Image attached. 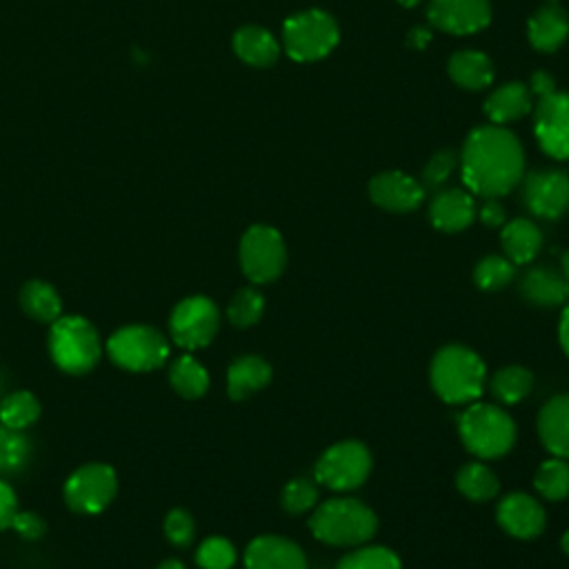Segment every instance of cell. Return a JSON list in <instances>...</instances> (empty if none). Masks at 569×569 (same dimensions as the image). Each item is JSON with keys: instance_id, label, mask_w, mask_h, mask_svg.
I'll list each match as a JSON object with an SVG mask.
<instances>
[{"instance_id": "obj_1", "label": "cell", "mask_w": 569, "mask_h": 569, "mask_svg": "<svg viewBox=\"0 0 569 569\" xmlns=\"http://www.w3.org/2000/svg\"><path fill=\"white\" fill-rule=\"evenodd\" d=\"M458 156L462 182L473 196L500 198L522 182L525 151L518 138L500 124L473 129Z\"/></svg>"}, {"instance_id": "obj_2", "label": "cell", "mask_w": 569, "mask_h": 569, "mask_svg": "<svg viewBox=\"0 0 569 569\" xmlns=\"http://www.w3.org/2000/svg\"><path fill=\"white\" fill-rule=\"evenodd\" d=\"M429 385L442 402L467 407L487 389V365L471 347L449 342L429 362Z\"/></svg>"}, {"instance_id": "obj_3", "label": "cell", "mask_w": 569, "mask_h": 569, "mask_svg": "<svg viewBox=\"0 0 569 569\" xmlns=\"http://www.w3.org/2000/svg\"><path fill=\"white\" fill-rule=\"evenodd\" d=\"M307 525L318 542L353 549L373 540L378 531V516L360 498L338 493L316 505Z\"/></svg>"}, {"instance_id": "obj_4", "label": "cell", "mask_w": 569, "mask_h": 569, "mask_svg": "<svg viewBox=\"0 0 569 569\" xmlns=\"http://www.w3.org/2000/svg\"><path fill=\"white\" fill-rule=\"evenodd\" d=\"M456 429L462 447L476 460H498L507 456L516 445V422L507 409L498 402L476 400L467 405L458 420Z\"/></svg>"}, {"instance_id": "obj_5", "label": "cell", "mask_w": 569, "mask_h": 569, "mask_svg": "<svg viewBox=\"0 0 569 569\" xmlns=\"http://www.w3.org/2000/svg\"><path fill=\"white\" fill-rule=\"evenodd\" d=\"M47 347L53 365L69 376L89 373L102 356L98 329L82 316H60L53 320Z\"/></svg>"}, {"instance_id": "obj_6", "label": "cell", "mask_w": 569, "mask_h": 569, "mask_svg": "<svg viewBox=\"0 0 569 569\" xmlns=\"http://www.w3.org/2000/svg\"><path fill=\"white\" fill-rule=\"evenodd\" d=\"M373 469L371 451L365 442L347 438L327 447L316 465H313V480L318 487H327L336 493H349L362 487Z\"/></svg>"}, {"instance_id": "obj_7", "label": "cell", "mask_w": 569, "mask_h": 569, "mask_svg": "<svg viewBox=\"0 0 569 569\" xmlns=\"http://www.w3.org/2000/svg\"><path fill=\"white\" fill-rule=\"evenodd\" d=\"M107 353L116 367L144 373L160 369L169 360V340L156 327L127 325L109 336Z\"/></svg>"}, {"instance_id": "obj_8", "label": "cell", "mask_w": 569, "mask_h": 569, "mask_svg": "<svg viewBox=\"0 0 569 569\" xmlns=\"http://www.w3.org/2000/svg\"><path fill=\"white\" fill-rule=\"evenodd\" d=\"M340 31L336 20L322 9L293 13L282 24V44L289 58L298 62H316L329 56L338 44Z\"/></svg>"}, {"instance_id": "obj_9", "label": "cell", "mask_w": 569, "mask_h": 569, "mask_svg": "<svg viewBox=\"0 0 569 569\" xmlns=\"http://www.w3.org/2000/svg\"><path fill=\"white\" fill-rule=\"evenodd\" d=\"M240 269L253 284L278 280L287 267V244L282 233L269 224H251L238 247Z\"/></svg>"}, {"instance_id": "obj_10", "label": "cell", "mask_w": 569, "mask_h": 569, "mask_svg": "<svg viewBox=\"0 0 569 569\" xmlns=\"http://www.w3.org/2000/svg\"><path fill=\"white\" fill-rule=\"evenodd\" d=\"M220 329V309L207 296H189L180 300L169 316L171 340L184 351L207 347Z\"/></svg>"}, {"instance_id": "obj_11", "label": "cell", "mask_w": 569, "mask_h": 569, "mask_svg": "<svg viewBox=\"0 0 569 569\" xmlns=\"http://www.w3.org/2000/svg\"><path fill=\"white\" fill-rule=\"evenodd\" d=\"M118 491L116 471L102 462L78 467L64 482V502L78 513L104 511Z\"/></svg>"}, {"instance_id": "obj_12", "label": "cell", "mask_w": 569, "mask_h": 569, "mask_svg": "<svg viewBox=\"0 0 569 569\" xmlns=\"http://www.w3.org/2000/svg\"><path fill=\"white\" fill-rule=\"evenodd\" d=\"M522 202L536 218L558 220L569 211V173L538 169L522 180Z\"/></svg>"}, {"instance_id": "obj_13", "label": "cell", "mask_w": 569, "mask_h": 569, "mask_svg": "<svg viewBox=\"0 0 569 569\" xmlns=\"http://www.w3.org/2000/svg\"><path fill=\"white\" fill-rule=\"evenodd\" d=\"M533 131L540 149L556 160L569 158V93L553 91L538 100Z\"/></svg>"}, {"instance_id": "obj_14", "label": "cell", "mask_w": 569, "mask_h": 569, "mask_svg": "<svg viewBox=\"0 0 569 569\" xmlns=\"http://www.w3.org/2000/svg\"><path fill=\"white\" fill-rule=\"evenodd\" d=\"M496 522L511 538L533 540L547 527V511L531 493L509 491L496 507Z\"/></svg>"}, {"instance_id": "obj_15", "label": "cell", "mask_w": 569, "mask_h": 569, "mask_svg": "<svg viewBox=\"0 0 569 569\" xmlns=\"http://www.w3.org/2000/svg\"><path fill=\"white\" fill-rule=\"evenodd\" d=\"M427 18L440 31L467 36L489 24L491 7L489 0H429Z\"/></svg>"}, {"instance_id": "obj_16", "label": "cell", "mask_w": 569, "mask_h": 569, "mask_svg": "<svg viewBox=\"0 0 569 569\" xmlns=\"http://www.w3.org/2000/svg\"><path fill=\"white\" fill-rule=\"evenodd\" d=\"M369 198L391 213H409L425 200V187L405 171H382L369 180Z\"/></svg>"}, {"instance_id": "obj_17", "label": "cell", "mask_w": 569, "mask_h": 569, "mask_svg": "<svg viewBox=\"0 0 569 569\" xmlns=\"http://www.w3.org/2000/svg\"><path fill=\"white\" fill-rule=\"evenodd\" d=\"M244 569H309L307 553L298 542L284 536H256L242 556Z\"/></svg>"}, {"instance_id": "obj_18", "label": "cell", "mask_w": 569, "mask_h": 569, "mask_svg": "<svg viewBox=\"0 0 569 569\" xmlns=\"http://www.w3.org/2000/svg\"><path fill=\"white\" fill-rule=\"evenodd\" d=\"M518 293L533 307H565L569 302V280L551 264H536L520 276Z\"/></svg>"}, {"instance_id": "obj_19", "label": "cell", "mask_w": 569, "mask_h": 569, "mask_svg": "<svg viewBox=\"0 0 569 569\" xmlns=\"http://www.w3.org/2000/svg\"><path fill=\"white\" fill-rule=\"evenodd\" d=\"M476 200L467 189H438L429 202V222L445 233L467 229L476 218Z\"/></svg>"}, {"instance_id": "obj_20", "label": "cell", "mask_w": 569, "mask_h": 569, "mask_svg": "<svg viewBox=\"0 0 569 569\" xmlns=\"http://www.w3.org/2000/svg\"><path fill=\"white\" fill-rule=\"evenodd\" d=\"M540 445L556 458L569 460V393L551 396L538 411Z\"/></svg>"}, {"instance_id": "obj_21", "label": "cell", "mask_w": 569, "mask_h": 569, "mask_svg": "<svg viewBox=\"0 0 569 569\" xmlns=\"http://www.w3.org/2000/svg\"><path fill=\"white\" fill-rule=\"evenodd\" d=\"M500 247L516 267L531 264L542 249V231L529 218H513L500 227Z\"/></svg>"}, {"instance_id": "obj_22", "label": "cell", "mask_w": 569, "mask_h": 569, "mask_svg": "<svg viewBox=\"0 0 569 569\" xmlns=\"http://www.w3.org/2000/svg\"><path fill=\"white\" fill-rule=\"evenodd\" d=\"M271 365L253 353L236 358L227 369V393L231 400H244L271 382Z\"/></svg>"}, {"instance_id": "obj_23", "label": "cell", "mask_w": 569, "mask_h": 569, "mask_svg": "<svg viewBox=\"0 0 569 569\" xmlns=\"http://www.w3.org/2000/svg\"><path fill=\"white\" fill-rule=\"evenodd\" d=\"M527 33L533 49L542 53H551L569 36V16L562 7H558L556 2H549L529 18Z\"/></svg>"}, {"instance_id": "obj_24", "label": "cell", "mask_w": 569, "mask_h": 569, "mask_svg": "<svg viewBox=\"0 0 569 569\" xmlns=\"http://www.w3.org/2000/svg\"><path fill=\"white\" fill-rule=\"evenodd\" d=\"M236 56L251 67H269L280 56V44L271 31L258 24L242 27L233 33Z\"/></svg>"}, {"instance_id": "obj_25", "label": "cell", "mask_w": 569, "mask_h": 569, "mask_svg": "<svg viewBox=\"0 0 569 569\" xmlns=\"http://www.w3.org/2000/svg\"><path fill=\"white\" fill-rule=\"evenodd\" d=\"M447 71L458 87L469 91H480L489 87L493 80V64L489 56L476 49L456 51L447 62Z\"/></svg>"}, {"instance_id": "obj_26", "label": "cell", "mask_w": 569, "mask_h": 569, "mask_svg": "<svg viewBox=\"0 0 569 569\" xmlns=\"http://www.w3.org/2000/svg\"><path fill=\"white\" fill-rule=\"evenodd\" d=\"M531 111V91L522 82H507L489 93L485 113L493 124H505Z\"/></svg>"}, {"instance_id": "obj_27", "label": "cell", "mask_w": 569, "mask_h": 569, "mask_svg": "<svg viewBox=\"0 0 569 569\" xmlns=\"http://www.w3.org/2000/svg\"><path fill=\"white\" fill-rule=\"evenodd\" d=\"M489 393L502 407L522 402L533 389V373L522 365H505L493 371L487 382Z\"/></svg>"}, {"instance_id": "obj_28", "label": "cell", "mask_w": 569, "mask_h": 569, "mask_svg": "<svg viewBox=\"0 0 569 569\" xmlns=\"http://www.w3.org/2000/svg\"><path fill=\"white\" fill-rule=\"evenodd\" d=\"M456 489L471 502H489L500 493V480L485 460H471L458 469Z\"/></svg>"}, {"instance_id": "obj_29", "label": "cell", "mask_w": 569, "mask_h": 569, "mask_svg": "<svg viewBox=\"0 0 569 569\" xmlns=\"http://www.w3.org/2000/svg\"><path fill=\"white\" fill-rule=\"evenodd\" d=\"M22 311L38 322H53L62 316V300L58 291L44 280H29L20 289Z\"/></svg>"}, {"instance_id": "obj_30", "label": "cell", "mask_w": 569, "mask_h": 569, "mask_svg": "<svg viewBox=\"0 0 569 569\" xmlns=\"http://www.w3.org/2000/svg\"><path fill=\"white\" fill-rule=\"evenodd\" d=\"M169 382L178 396H182L187 400H196L207 393L209 373L193 356L184 353L171 362Z\"/></svg>"}, {"instance_id": "obj_31", "label": "cell", "mask_w": 569, "mask_h": 569, "mask_svg": "<svg viewBox=\"0 0 569 569\" xmlns=\"http://www.w3.org/2000/svg\"><path fill=\"white\" fill-rule=\"evenodd\" d=\"M533 489L545 500H565L569 496V460L556 456L542 460L533 473Z\"/></svg>"}, {"instance_id": "obj_32", "label": "cell", "mask_w": 569, "mask_h": 569, "mask_svg": "<svg viewBox=\"0 0 569 569\" xmlns=\"http://www.w3.org/2000/svg\"><path fill=\"white\" fill-rule=\"evenodd\" d=\"M40 418V402L31 391H13L0 400V425L24 431Z\"/></svg>"}, {"instance_id": "obj_33", "label": "cell", "mask_w": 569, "mask_h": 569, "mask_svg": "<svg viewBox=\"0 0 569 569\" xmlns=\"http://www.w3.org/2000/svg\"><path fill=\"white\" fill-rule=\"evenodd\" d=\"M333 569H402V562L393 549L367 542L345 553Z\"/></svg>"}, {"instance_id": "obj_34", "label": "cell", "mask_w": 569, "mask_h": 569, "mask_svg": "<svg viewBox=\"0 0 569 569\" xmlns=\"http://www.w3.org/2000/svg\"><path fill=\"white\" fill-rule=\"evenodd\" d=\"M516 278V264L502 253L482 256L473 267V282L482 291H500Z\"/></svg>"}, {"instance_id": "obj_35", "label": "cell", "mask_w": 569, "mask_h": 569, "mask_svg": "<svg viewBox=\"0 0 569 569\" xmlns=\"http://www.w3.org/2000/svg\"><path fill=\"white\" fill-rule=\"evenodd\" d=\"M264 313V296L256 287L238 289L227 305V320L236 329H249L260 322Z\"/></svg>"}, {"instance_id": "obj_36", "label": "cell", "mask_w": 569, "mask_h": 569, "mask_svg": "<svg viewBox=\"0 0 569 569\" xmlns=\"http://www.w3.org/2000/svg\"><path fill=\"white\" fill-rule=\"evenodd\" d=\"M31 442L22 431L0 425V478L22 471L31 460Z\"/></svg>"}, {"instance_id": "obj_37", "label": "cell", "mask_w": 569, "mask_h": 569, "mask_svg": "<svg viewBox=\"0 0 569 569\" xmlns=\"http://www.w3.org/2000/svg\"><path fill=\"white\" fill-rule=\"evenodd\" d=\"M280 505L289 516H300L318 505V482L305 476L289 480L280 491Z\"/></svg>"}, {"instance_id": "obj_38", "label": "cell", "mask_w": 569, "mask_h": 569, "mask_svg": "<svg viewBox=\"0 0 569 569\" xmlns=\"http://www.w3.org/2000/svg\"><path fill=\"white\" fill-rule=\"evenodd\" d=\"M236 558V547L222 536L204 538L196 551V562L200 569H231Z\"/></svg>"}, {"instance_id": "obj_39", "label": "cell", "mask_w": 569, "mask_h": 569, "mask_svg": "<svg viewBox=\"0 0 569 569\" xmlns=\"http://www.w3.org/2000/svg\"><path fill=\"white\" fill-rule=\"evenodd\" d=\"M458 160H460V156H458L456 149L436 151L422 169L420 184L425 187V191L427 189H442L447 184V180L451 178V173L456 171Z\"/></svg>"}, {"instance_id": "obj_40", "label": "cell", "mask_w": 569, "mask_h": 569, "mask_svg": "<svg viewBox=\"0 0 569 569\" xmlns=\"http://www.w3.org/2000/svg\"><path fill=\"white\" fill-rule=\"evenodd\" d=\"M164 536L176 547H189L196 536V520L184 509H171L164 518Z\"/></svg>"}, {"instance_id": "obj_41", "label": "cell", "mask_w": 569, "mask_h": 569, "mask_svg": "<svg viewBox=\"0 0 569 569\" xmlns=\"http://www.w3.org/2000/svg\"><path fill=\"white\" fill-rule=\"evenodd\" d=\"M11 529H13L18 536H22L24 540H38V538L44 536L47 522L42 520V516L33 513V511H20V509H18V513H16L13 522H11Z\"/></svg>"}, {"instance_id": "obj_42", "label": "cell", "mask_w": 569, "mask_h": 569, "mask_svg": "<svg viewBox=\"0 0 569 569\" xmlns=\"http://www.w3.org/2000/svg\"><path fill=\"white\" fill-rule=\"evenodd\" d=\"M16 513H18V498L9 487V482L0 478V531L11 529Z\"/></svg>"}, {"instance_id": "obj_43", "label": "cell", "mask_w": 569, "mask_h": 569, "mask_svg": "<svg viewBox=\"0 0 569 569\" xmlns=\"http://www.w3.org/2000/svg\"><path fill=\"white\" fill-rule=\"evenodd\" d=\"M476 216L480 218V222L489 229H500L507 222V213L505 207L498 202V198H485L482 207L476 211Z\"/></svg>"}, {"instance_id": "obj_44", "label": "cell", "mask_w": 569, "mask_h": 569, "mask_svg": "<svg viewBox=\"0 0 569 569\" xmlns=\"http://www.w3.org/2000/svg\"><path fill=\"white\" fill-rule=\"evenodd\" d=\"M529 91H531V96L545 98V96L556 91V80L547 71H536L529 78Z\"/></svg>"}, {"instance_id": "obj_45", "label": "cell", "mask_w": 569, "mask_h": 569, "mask_svg": "<svg viewBox=\"0 0 569 569\" xmlns=\"http://www.w3.org/2000/svg\"><path fill=\"white\" fill-rule=\"evenodd\" d=\"M558 342L565 351V356L569 358V302L562 307L560 311V320H558Z\"/></svg>"}, {"instance_id": "obj_46", "label": "cell", "mask_w": 569, "mask_h": 569, "mask_svg": "<svg viewBox=\"0 0 569 569\" xmlns=\"http://www.w3.org/2000/svg\"><path fill=\"white\" fill-rule=\"evenodd\" d=\"M429 40H431V31L429 29H425V27H416V29H411L409 31V38H407V42H409V47H413V49H425L427 44H429Z\"/></svg>"}, {"instance_id": "obj_47", "label": "cell", "mask_w": 569, "mask_h": 569, "mask_svg": "<svg viewBox=\"0 0 569 569\" xmlns=\"http://www.w3.org/2000/svg\"><path fill=\"white\" fill-rule=\"evenodd\" d=\"M156 569H184V565H182L180 560H176V558H167V560L160 562Z\"/></svg>"}, {"instance_id": "obj_48", "label": "cell", "mask_w": 569, "mask_h": 569, "mask_svg": "<svg viewBox=\"0 0 569 569\" xmlns=\"http://www.w3.org/2000/svg\"><path fill=\"white\" fill-rule=\"evenodd\" d=\"M560 271H562V276L569 280V249L562 253V258H560Z\"/></svg>"}, {"instance_id": "obj_49", "label": "cell", "mask_w": 569, "mask_h": 569, "mask_svg": "<svg viewBox=\"0 0 569 569\" xmlns=\"http://www.w3.org/2000/svg\"><path fill=\"white\" fill-rule=\"evenodd\" d=\"M560 549H562L565 556H569V529L560 536Z\"/></svg>"}, {"instance_id": "obj_50", "label": "cell", "mask_w": 569, "mask_h": 569, "mask_svg": "<svg viewBox=\"0 0 569 569\" xmlns=\"http://www.w3.org/2000/svg\"><path fill=\"white\" fill-rule=\"evenodd\" d=\"M400 7H407V9H411V7H416L420 0H396Z\"/></svg>"}, {"instance_id": "obj_51", "label": "cell", "mask_w": 569, "mask_h": 569, "mask_svg": "<svg viewBox=\"0 0 569 569\" xmlns=\"http://www.w3.org/2000/svg\"><path fill=\"white\" fill-rule=\"evenodd\" d=\"M0 391H2V382H0Z\"/></svg>"}, {"instance_id": "obj_52", "label": "cell", "mask_w": 569, "mask_h": 569, "mask_svg": "<svg viewBox=\"0 0 569 569\" xmlns=\"http://www.w3.org/2000/svg\"><path fill=\"white\" fill-rule=\"evenodd\" d=\"M549 2H556V0H549Z\"/></svg>"}]
</instances>
